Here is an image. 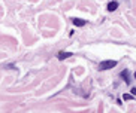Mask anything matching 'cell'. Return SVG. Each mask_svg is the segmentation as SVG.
<instances>
[{
	"label": "cell",
	"mask_w": 136,
	"mask_h": 113,
	"mask_svg": "<svg viewBox=\"0 0 136 113\" xmlns=\"http://www.w3.org/2000/svg\"><path fill=\"white\" fill-rule=\"evenodd\" d=\"M130 91H132V94H133V95H136V88H132Z\"/></svg>",
	"instance_id": "7"
},
{
	"label": "cell",
	"mask_w": 136,
	"mask_h": 113,
	"mask_svg": "<svg viewBox=\"0 0 136 113\" xmlns=\"http://www.w3.org/2000/svg\"><path fill=\"white\" fill-rule=\"evenodd\" d=\"M117 66V61H114V60H108V61H102L99 64V68L100 70H108V68H112Z\"/></svg>",
	"instance_id": "1"
},
{
	"label": "cell",
	"mask_w": 136,
	"mask_h": 113,
	"mask_svg": "<svg viewBox=\"0 0 136 113\" xmlns=\"http://www.w3.org/2000/svg\"><path fill=\"white\" fill-rule=\"evenodd\" d=\"M121 78L126 80V83H127V85L130 83V79H129V70H123V71H121Z\"/></svg>",
	"instance_id": "3"
},
{
	"label": "cell",
	"mask_w": 136,
	"mask_h": 113,
	"mask_svg": "<svg viewBox=\"0 0 136 113\" xmlns=\"http://www.w3.org/2000/svg\"><path fill=\"white\" fill-rule=\"evenodd\" d=\"M135 79H136V71H135Z\"/></svg>",
	"instance_id": "8"
},
{
	"label": "cell",
	"mask_w": 136,
	"mask_h": 113,
	"mask_svg": "<svg viewBox=\"0 0 136 113\" xmlns=\"http://www.w3.org/2000/svg\"><path fill=\"white\" fill-rule=\"evenodd\" d=\"M69 56H72L70 52H58V60H64V58H69Z\"/></svg>",
	"instance_id": "5"
},
{
	"label": "cell",
	"mask_w": 136,
	"mask_h": 113,
	"mask_svg": "<svg viewBox=\"0 0 136 113\" xmlns=\"http://www.w3.org/2000/svg\"><path fill=\"white\" fill-rule=\"evenodd\" d=\"M123 98H124V100H132V98H133V94H124Z\"/></svg>",
	"instance_id": "6"
},
{
	"label": "cell",
	"mask_w": 136,
	"mask_h": 113,
	"mask_svg": "<svg viewBox=\"0 0 136 113\" xmlns=\"http://www.w3.org/2000/svg\"><path fill=\"white\" fill-rule=\"evenodd\" d=\"M117 7H118V3H117V2H111V3H108V11H109V12H114Z\"/></svg>",
	"instance_id": "4"
},
{
	"label": "cell",
	"mask_w": 136,
	"mask_h": 113,
	"mask_svg": "<svg viewBox=\"0 0 136 113\" xmlns=\"http://www.w3.org/2000/svg\"><path fill=\"white\" fill-rule=\"evenodd\" d=\"M72 22H73V25H76V27H84L85 24H87V21H85V19H79V18H75Z\"/></svg>",
	"instance_id": "2"
}]
</instances>
